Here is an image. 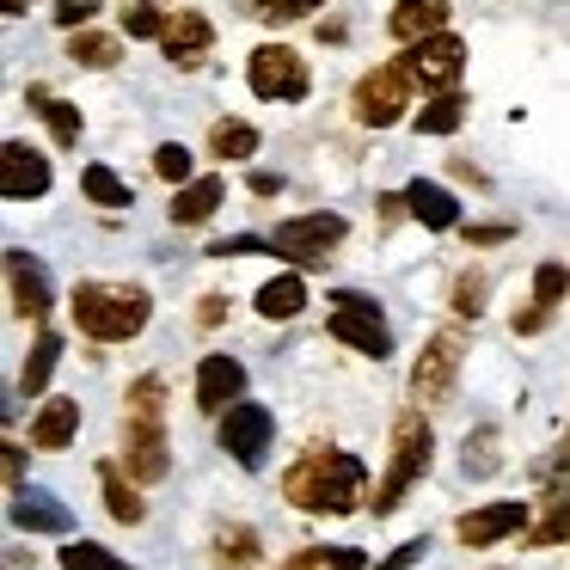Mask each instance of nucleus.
<instances>
[{
	"instance_id": "obj_1",
	"label": "nucleus",
	"mask_w": 570,
	"mask_h": 570,
	"mask_svg": "<svg viewBox=\"0 0 570 570\" xmlns=\"http://www.w3.org/2000/svg\"><path fill=\"white\" fill-rule=\"evenodd\" d=\"M362 484H368V466L356 454H337V448H307V454L288 466L283 497L307 515H350L362 503Z\"/></svg>"
},
{
	"instance_id": "obj_2",
	"label": "nucleus",
	"mask_w": 570,
	"mask_h": 570,
	"mask_svg": "<svg viewBox=\"0 0 570 570\" xmlns=\"http://www.w3.org/2000/svg\"><path fill=\"white\" fill-rule=\"evenodd\" d=\"M148 288H124V283H80L75 288V325L92 344H129L148 325Z\"/></svg>"
},
{
	"instance_id": "obj_3",
	"label": "nucleus",
	"mask_w": 570,
	"mask_h": 570,
	"mask_svg": "<svg viewBox=\"0 0 570 570\" xmlns=\"http://www.w3.org/2000/svg\"><path fill=\"white\" fill-rule=\"evenodd\" d=\"M430 448H435V435H430V423H423V411H405V417L393 423V460H386V479L374 484V515H393L399 497L430 472Z\"/></svg>"
},
{
	"instance_id": "obj_4",
	"label": "nucleus",
	"mask_w": 570,
	"mask_h": 570,
	"mask_svg": "<svg viewBox=\"0 0 570 570\" xmlns=\"http://www.w3.org/2000/svg\"><path fill=\"white\" fill-rule=\"evenodd\" d=\"M399 68L411 75V87L423 92H454L460 68H466V43L454 38V31H435V38H417L405 56H399Z\"/></svg>"
},
{
	"instance_id": "obj_5",
	"label": "nucleus",
	"mask_w": 570,
	"mask_h": 570,
	"mask_svg": "<svg viewBox=\"0 0 570 570\" xmlns=\"http://www.w3.org/2000/svg\"><path fill=\"white\" fill-rule=\"evenodd\" d=\"M460 362H466V337H460V332H435L430 344H423L417 368H411V399H417V405H442V399L454 393Z\"/></svg>"
},
{
	"instance_id": "obj_6",
	"label": "nucleus",
	"mask_w": 570,
	"mask_h": 570,
	"mask_svg": "<svg viewBox=\"0 0 570 570\" xmlns=\"http://www.w3.org/2000/svg\"><path fill=\"white\" fill-rule=\"evenodd\" d=\"M356 124H368V129H386V124H399V117L411 111V75L405 68H374V75H362L356 80Z\"/></svg>"
},
{
	"instance_id": "obj_7",
	"label": "nucleus",
	"mask_w": 570,
	"mask_h": 570,
	"mask_svg": "<svg viewBox=\"0 0 570 570\" xmlns=\"http://www.w3.org/2000/svg\"><path fill=\"white\" fill-rule=\"evenodd\" d=\"M246 80H252V92H258V99H283V105H301V99H307V62H301L295 50H283V43H264V50H252Z\"/></svg>"
},
{
	"instance_id": "obj_8",
	"label": "nucleus",
	"mask_w": 570,
	"mask_h": 570,
	"mask_svg": "<svg viewBox=\"0 0 570 570\" xmlns=\"http://www.w3.org/2000/svg\"><path fill=\"white\" fill-rule=\"evenodd\" d=\"M325 332L337 337V344H350V350H362V356H393V332H386V320H381V307L374 301H362V295H344L332 307V320H325Z\"/></svg>"
},
{
	"instance_id": "obj_9",
	"label": "nucleus",
	"mask_w": 570,
	"mask_h": 570,
	"mask_svg": "<svg viewBox=\"0 0 570 570\" xmlns=\"http://www.w3.org/2000/svg\"><path fill=\"white\" fill-rule=\"evenodd\" d=\"M271 435H276V417L264 405H252V399H239V405L222 411V448L239 460L246 472L264 466V454H271Z\"/></svg>"
},
{
	"instance_id": "obj_10",
	"label": "nucleus",
	"mask_w": 570,
	"mask_h": 570,
	"mask_svg": "<svg viewBox=\"0 0 570 570\" xmlns=\"http://www.w3.org/2000/svg\"><path fill=\"white\" fill-rule=\"evenodd\" d=\"M344 239V215H301V222H283L271 234V252H283V258L295 264H325V252Z\"/></svg>"
},
{
	"instance_id": "obj_11",
	"label": "nucleus",
	"mask_w": 570,
	"mask_h": 570,
	"mask_svg": "<svg viewBox=\"0 0 570 570\" xmlns=\"http://www.w3.org/2000/svg\"><path fill=\"white\" fill-rule=\"evenodd\" d=\"M160 423L166 417H124V466H129V479H141V484H154V479L173 472V454H166Z\"/></svg>"
},
{
	"instance_id": "obj_12",
	"label": "nucleus",
	"mask_w": 570,
	"mask_h": 570,
	"mask_svg": "<svg viewBox=\"0 0 570 570\" xmlns=\"http://www.w3.org/2000/svg\"><path fill=\"white\" fill-rule=\"evenodd\" d=\"M43 190H50V160L38 148H26V141H7V154H0V197L31 203Z\"/></svg>"
},
{
	"instance_id": "obj_13",
	"label": "nucleus",
	"mask_w": 570,
	"mask_h": 570,
	"mask_svg": "<svg viewBox=\"0 0 570 570\" xmlns=\"http://www.w3.org/2000/svg\"><path fill=\"white\" fill-rule=\"evenodd\" d=\"M7 283H13V313H26V320H43L50 313V276H43V264L31 258V252H7Z\"/></svg>"
},
{
	"instance_id": "obj_14",
	"label": "nucleus",
	"mask_w": 570,
	"mask_h": 570,
	"mask_svg": "<svg viewBox=\"0 0 570 570\" xmlns=\"http://www.w3.org/2000/svg\"><path fill=\"white\" fill-rule=\"evenodd\" d=\"M239 393H246V368H239L234 356H203V368H197V405L222 417L227 405H239Z\"/></svg>"
},
{
	"instance_id": "obj_15",
	"label": "nucleus",
	"mask_w": 570,
	"mask_h": 570,
	"mask_svg": "<svg viewBox=\"0 0 570 570\" xmlns=\"http://www.w3.org/2000/svg\"><path fill=\"white\" fill-rule=\"evenodd\" d=\"M166 62L173 68H203L209 62V50H215V26L203 13H178L173 26H166Z\"/></svg>"
},
{
	"instance_id": "obj_16",
	"label": "nucleus",
	"mask_w": 570,
	"mask_h": 570,
	"mask_svg": "<svg viewBox=\"0 0 570 570\" xmlns=\"http://www.w3.org/2000/svg\"><path fill=\"white\" fill-rule=\"evenodd\" d=\"M13 521L31 533H68L75 528L68 503H56V491H43V484H19L13 491Z\"/></svg>"
},
{
	"instance_id": "obj_17",
	"label": "nucleus",
	"mask_w": 570,
	"mask_h": 570,
	"mask_svg": "<svg viewBox=\"0 0 570 570\" xmlns=\"http://www.w3.org/2000/svg\"><path fill=\"white\" fill-rule=\"evenodd\" d=\"M521 521H528V503H484L472 509V515H460V546H497L503 533H515Z\"/></svg>"
},
{
	"instance_id": "obj_18",
	"label": "nucleus",
	"mask_w": 570,
	"mask_h": 570,
	"mask_svg": "<svg viewBox=\"0 0 570 570\" xmlns=\"http://www.w3.org/2000/svg\"><path fill=\"white\" fill-rule=\"evenodd\" d=\"M405 215L423 227H435V234H448V227H460V203L448 197L442 185H430V178H411L405 185Z\"/></svg>"
},
{
	"instance_id": "obj_19",
	"label": "nucleus",
	"mask_w": 570,
	"mask_h": 570,
	"mask_svg": "<svg viewBox=\"0 0 570 570\" xmlns=\"http://www.w3.org/2000/svg\"><path fill=\"white\" fill-rule=\"evenodd\" d=\"M448 26V0H399L393 13H386V31L399 43H417V38H435Z\"/></svg>"
},
{
	"instance_id": "obj_20",
	"label": "nucleus",
	"mask_w": 570,
	"mask_h": 570,
	"mask_svg": "<svg viewBox=\"0 0 570 570\" xmlns=\"http://www.w3.org/2000/svg\"><path fill=\"white\" fill-rule=\"evenodd\" d=\"M227 203V178H190V185H178V197H173V222L178 227H203L215 209Z\"/></svg>"
},
{
	"instance_id": "obj_21",
	"label": "nucleus",
	"mask_w": 570,
	"mask_h": 570,
	"mask_svg": "<svg viewBox=\"0 0 570 570\" xmlns=\"http://www.w3.org/2000/svg\"><path fill=\"white\" fill-rule=\"evenodd\" d=\"M75 435H80V405H75V399H50V405L31 417V448H43V454L68 448Z\"/></svg>"
},
{
	"instance_id": "obj_22",
	"label": "nucleus",
	"mask_w": 570,
	"mask_h": 570,
	"mask_svg": "<svg viewBox=\"0 0 570 570\" xmlns=\"http://www.w3.org/2000/svg\"><path fill=\"white\" fill-rule=\"evenodd\" d=\"M301 307H307V283H301L295 271L271 276V283L258 288V313H264V320H295Z\"/></svg>"
},
{
	"instance_id": "obj_23",
	"label": "nucleus",
	"mask_w": 570,
	"mask_h": 570,
	"mask_svg": "<svg viewBox=\"0 0 570 570\" xmlns=\"http://www.w3.org/2000/svg\"><path fill=\"white\" fill-rule=\"evenodd\" d=\"M56 362H62V337H56V332H38V344H31V356H26V374H19V393L38 399L43 386H50Z\"/></svg>"
},
{
	"instance_id": "obj_24",
	"label": "nucleus",
	"mask_w": 570,
	"mask_h": 570,
	"mask_svg": "<svg viewBox=\"0 0 570 570\" xmlns=\"http://www.w3.org/2000/svg\"><path fill=\"white\" fill-rule=\"evenodd\" d=\"M209 148H215V160H252V154H258V129L239 124V117H222V124L209 129Z\"/></svg>"
},
{
	"instance_id": "obj_25",
	"label": "nucleus",
	"mask_w": 570,
	"mask_h": 570,
	"mask_svg": "<svg viewBox=\"0 0 570 570\" xmlns=\"http://www.w3.org/2000/svg\"><path fill=\"white\" fill-rule=\"evenodd\" d=\"M460 117H466V99H460V92H435L417 111V136H454Z\"/></svg>"
},
{
	"instance_id": "obj_26",
	"label": "nucleus",
	"mask_w": 570,
	"mask_h": 570,
	"mask_svg": "<svg viewBox=\"0 0 570 570\" xmlns=\"http://www.w3.org/2000/svg\"><path fill=\"white\" fill-rule=\"evenodd\" d=\"M99 484H105V509H111V521L136 528V521L148 515V503H141V497L129 491V484H124V472H117V466H99Z\"/></svg>"
},
{
	"instance_id": "obj_27",
	"label": "nucleus",
	"mask_w": 570,
	"mask_h": 570,
	"mask_svg": "<svg viewBox=\"0 0 570 570\" xmlns=\"http://www.w3.org/2000/svg\"><path fill=\"white\" fill-rule=\"evenodd\" d=\"M26 99L38 105L43 117H50V136L62 141V148H80V111H75V105H68V99H50V92H43V87H31Z\"/></svg>"
},
{
	"instance_id": "obj_28",
	"label": "nucleus",
	"mask_w": 570,
	"mask_h": 570,
	"mask_svg": "<svg viewBox=\"0 0 570 570\" xmlns=\"http://www.w3.org/2000/svg\"><path fill=\"white\" fill-rule=\"evenodd\" d=\"M80 190H87L99 209H129V203H136V190H129L111 166H87V173H80Z\"/></svg>"
},
{
	"instance_id": "obj_29",
	"label": "nucleus",
	"mask_w": 570,
	"mask_h": 570,
	"mask_svg": "<svg viewBox=\"0 0 570 570\" xmlns=\"http://www.w3.org/2000/svg\"><path fill=\"white\" fill-rule=\"evenodd\" d=\"M215 564L222 570H252L258 564V533L252 528H222V540H215Z\"/></svg>"
},
{
	"instance_id": "obj_30",
	"label": "nucleus",
	"mask_w": 570,
	"mask_h": 570,
	"mask_svg": "<svg viewBox=\"0 0 570 570\" xmlns=\"http://www.w3.org/2000/svg\"><path fill=\"white\" fill-rule=\"evenodd\" d=\"M283 570H362V552L356 546H307V552H295Z\"/></svg>"
},
{
	"instance_id": "obj_31",
	"label": "nucleus",
	"mask_w": 570,
	"mask_h": 570,
	"mask_svg": "<svg viewBox=\"0 0 570 570\" xmlns=\"http://www.w3.org/2000/svg\"><path fill=\"white\" fill-rule=\"evenodd\" d=\"M497 448H503V442H497V430H491V423L466 435V460H460V466H466V479H491V472L503 466V454H497Z\"/></svg>"
},
{
	"instance_id": "obj_32",
	"label": "nucleus",
	"mask_w": 570,
	"mask_h": 570,
	"mask_svg": "<svg viewBox=\"0 0 570 570\" xmlns=\"http://www.w3.org/2000/svg\"><path fill=\"white\" fill-rule=\"evenodd\" d=\"M533 540L552 546V540H570V479L552 484V497H546V521L533 528Z\"/></svg>"
},
{
	"instance_id": "obj_33",
	"label": "nucleus",
	"mask_w": 570,
	"mask_h": 570,
	"mask_svg": "<svg viewBox=\"0 0 570 570\" xmlns=\"http://www.w3.org/2000/svg\"><path fill=\"white\" fill-rule=\"evenodd\" d=\"M62 570H136V564H124V558L99 540H75V546H62Z\"/></svg>"
},
{
	"instance_id": "obj_34",
	"label": "nucleus",
	"mask_w": 570,
	"mask_h": 570,
	"mask_svg": "<svg viewBox=\"0 0 570 570\" xmlns=\"http://www.w3.org/2000/svg\"><path fill=\"white\" fill-rule=\"evenodd\" d=\"M68 56H75L80 68H117V38H105V31H75V38H68Z\"/></svg>"
},
{
	"instance_id": "obj_35",
	"label": "nucleus",
	"mask_w": 570,
	"mask_h": 570,
	"mask_svg": "<svg viewBox=\"0 0 570 570\" xmlns=\"http://www.w3.org/2000/svg\"><path fill=\"white\" fill-rule=\"evenodd\" d=\"M154 173H160L166 185H190V154H185V141H160V148H154Z\"/></svg>"
},
{
	"instance_id": "obj_36",
	"label": "nucleus",
	"mask_w": 570,
	"mask_h": 570,
	"mask_svg": "<svg viewBox=\"0 0 570 570\" xmlns=\"http://www.w3.org/2000/svg\"><path fill=\"white\" fill-rule=\"evenodd\" d=\"M564 288H570L564 264H540V271H533V301H540V307H558V301H564Z\"/></svg>"
},
{
	"instance_id": "obj_37",
	"label": "nucleus",
	"mask_w": 570,
	"mask_h": 570,
	"mask_svg": "<svg viewBox=\"0 0 570 570\" xmlns=\"http://www.w3.org/2000/svg\"><path fill=\"white\" fill-rule=\"evenodd\" d=\"M252 7H258L252 19H276V26H283V19H307V13H320L325 0H252Z\"/></svg>"
},
{
	"instance_id": "obj_38",
	"label": "nucleus",
	"mask_w": 570,
	"mask_h": 570,
	"mask_svg": "<svg viewBox=\"0 0 570 570\" xmlns=\"http://www.w3.org/2000/svg\"><path fill=\"white\" fill-rule=\"evenodd\" d=\"M454 313H466V320H479V313H484V276L479 271H466L454 283Z\"/></svg>"
},
{
	"instance_id": "obj_39",
	"label": "nucleus",
	"mask_w": 570,
	"mask_h": 570,
	"mask_svg": "<svg viewBox=\"0 0 570 570\" xmlns=\"http://www.w3.org/2000/svg\"><path fill=\"white\" fill-rule=\"evenodd\" d=\"M124 26H129V38H166L173 19H160V13H154V0H141L136 13H124Z\"/></svg>"
},
{
	"instance_id": "obj_40",
	"label": "nucleus",
	"mask_w": 570,
	"mask_h": 570,
	"mask_svg": "<svg viewBox=\"0 0 570 570\" xmlns=\"http://www.w3.org/2000/svg\"><path fill=\"white\" fill-rule=\"evenodd\" d=\"M92 19V0H56V26H68V31H80Z\"/></svg>"
},
{
	"instance_id": "obj_41",
	"label": "nucleus",
	"mask_w": 570,
	"mask_h": 570,
	"mask_svg": "<svg viewBox=\"0 0 570 570\" xmlns=\"http://www.w3.org/2000/svg\"><path fill=\"white\" fill-rule=\"evenodd\" d=\"M423 552H430V540H405V546H399L393 558H386V564H374V570H411V564H417Z\"/></svg>"
},
{
	"instance_id": "obj_42",
	"label": "nucleus",
	"mask_w": 570,
	"mask_h": 570,
	"mask_svg": "<svg viewBox=\"0 0 570 570\" xmlns=\"http://www.w3.org/2000/svg\"><path fill=\"white\" fill-rule=\"evenodd\" d=\"M546 320H552V307H540V301H533L528 313H515V332H521V337H533V332H546Z\"/></svg>"
},
{
	"instance_id": "obj_43",
	"label": "nucleus",
	"mask_w": 570,
	"mask_h": 570,
	"mask_svg": "<svg viewBox=\"0 0 570 570\" xmlns=\"http://www.w3.org/2000/svg\"><path fill=\"white\" fill-rule=\"evenodd\" d=\"M227 320V295H203L197 301V325H222Z\"/></svg>"
},
{
	"instance_id": "obj_44",
	"label": "nucleus",
	"mask_w": 570,
	"mask_h": 570,
	"mask_svg": "<svg viewBox=\"0 0 570 570\" xmlns=\"http://www.w3.org/2000/svg\"><path fill=\"white\" fill-rule=\"evenodd\" d=\"M276 190H283V178H276V173H252V197H276Z\"/></svg>"
},
{
	"instance_id": "obj_45",
	"label": "nucleus",
	"mask_w": 570,
	"mask_h": 570,
	"mask_svg": "<svg viewBox=\"0 0 570 570\" xmlns=\"http://www.w3.org/2000/svg\"><path fill=\"white\" fill-rule=\"evenodd\" d=\"M472 246H497V239H509V227H466Z\"/></svg>"
},
{
	"instance_id": "obj_46",
	"label": "nucleus",
	"mask_w": 570,
	"mask_h": 570,
	"mask_svg": "<svg viewBox=\"0 0 570 570\" xmlns=\"http://www.w3.org/2000/svg\"><path fill=\"white\" fill-rule=\"evenodd\" d=\"M19 472H26V454H19V448H7V479H13V491H19Z\"/></svg>"
},
{
	"instance_id": "obj_47",
	"label": "nucleus",
	"mask_w": 570,
	"mask_h": 570,
	"mask_svg": "<svg viewBox=\"0 0 570 570\" xmlns=\"http://www.w3.org/2000/svg\"><path fill=\"white\" fill-rule=\"evenodd\" d=\"M26 7H31V0H7V13H26Z\"/></svg>"
}]
</instances>
